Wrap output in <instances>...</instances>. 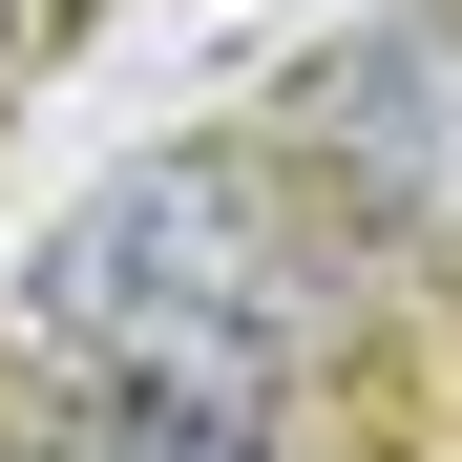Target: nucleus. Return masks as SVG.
<instances>
[{
    "instance_id": "obj_4",
    "label": "nucleus",
    "mask_w": 462,
    "mask_h": 462,
    "mask_svg": "<svg viewBox=\"0 0 462 462\" xmlns=\"http://www.w3.org/2000/svg\"><path fill=\"white\" fill-rule=\"evenodd\" d=\"M22 42H42V0H0V85H22Z\"/></svg>"
},
{
    "instance_id": "obj_2",
    "label": "nucleus",
    "mask_w": 462,
    "mask_h": 462,
    "mask_svg": "<svg viewBox=\"0 0 462 462\" xmlns=\"http://www.w3.org/2000/svg\"><path fill=\"white\" fill-rule=\"evenodd\" d=\"M294 147H316V189L462 253V0H378V22L294 85Z\"/></svg>"
},
{
    "instance_id": "obj_3",
    "label": "nucleus",
    "mask_w": 462,
    "mask_h": 462,
    "mask_svg": "<svg viewBox=\"0 0 462 462\" xmlns=\"http://www.w3.org/2000/svg\"><path fill=\"white\" fill-rule=\"evenodd\" d=\"M42 462H273V400H189V378H63Z\"/></svg>"
},
{
    "instance_id": "obj_1",
    "label": "nucleus",
    "mask_w": 462,
    "mask_h": 462,
    "mask_svg": "<svg viewBox=\"0 0 462 462\" xmlns=\"http://www.w3.org/2000/svg\"><path fill=\"white\" fill-rule=\"evenodd\" d=\"M357 231L273 169V147H169V169H106L42 231L22 316L63 378H189V400H273L294 357L337 337Z\"/></svg>"
},
{
    "instance_id": "obj_5",
    "label": "nucleus",
    "mask_w": 462,
    "mask_h": 462,
    "mask_svg": "<svg viewBox=\"0 0 462 462\" xmlns=\"http://www.w3.org/2000/svg\"><path fill=\"white\" fill-rule=\"evenodd\" d=\"M0 462H22V441H0Z\"/></svg>"
}]
</instances>
